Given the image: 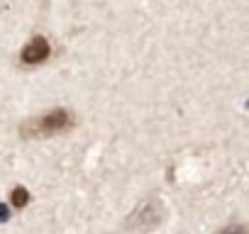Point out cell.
Wrapping results in <instances>:
<instances>
[{
	"instance_id": "obj_2",
	"label": "cell",
	"mask_w": 249,
	"mask_h": 234,
	"mask_svg": "<svg viewBox=\"0 0 249 234\" xmlns=\"http://www.w3.org/2000/svg\"><path fill=\"white\" fill-rule=\"evenodd\" d=\"M164 219V205L159 198H147L142 200L132 215L127 217V222H124V229L127 232H135V234H149L152 229H157Z\"/></svg>"
},
{
	"instance_id": "obj_5",
	"label": "cell",
	"mask_w": 249,
	"mask_h": 234,
	"mask_svg": "<svg viewBox=\"0 0 249 234\" xmlns=\"http://www.w3.org/2000/svg\"><path fill=\"white\" fill-rule=\"evenodd\" d=\"M217 234H249V224H244V222H232V224L222 227Z\"/></svg>"
},
{
	"instance_id": "obj_6",
	"label": "cell",
	"mask_w": 249,
	"mask_h": 234,
	"mask_svg": "<svg viewBox=\"0 0 249 234\" xmlns=\"http://www.w3.org/2000/svg\"><path fill=\"white\" fill-rule=\"evenodd\" d=\"M8 217H10V215H8V207H5V205H0V222H5Z\"/></svg>"
},
{
	"instance_id": "obj_4",
	"label": "cell",
	"mask_w": 249,
	"mask_h": 234,
	"mask_svg": "<svg viewBox=\"0 0 249 234\" xmlns=\"http://www.w3.org/2000/svg\"><path fill=\"white\" fill-rule=\"evenodd\" d=\"M10 202H13L18 210H22V207L30 202V193H27V188H22V185L13 188V193H10Z\"/></svg>"
},
{
	"instance_id": "obj_3",
	"label": "cell",
	"mask_w": 249,
	"mask_h": 234,
	"mask_svg": "<svg viewBox=\"0 0 249 234\" xmlns=\"http://www.w3.org/2000/svg\"><path fill=\"white\" fill-rule=\"evenodd\" d=\"M49 54H52L49 39H44V37H32V39L22 47L20 61H22L25 66H39V64H44V61L49 59Z\"/></svg>"
},
{
	"instance_id": "obj_1",
	"label": "cell",
	"mask_w": 249,
	"mask_h": 234,
	"mask_svg": "<svg viewBox=\"0 0 249 234\" xmlns=\"http://www.w3.org/2000/svg\"><path fill=\"white\" fill-rule=\"evenodd\" d=\"M76 125V117L64 110V107H56V110H49L39 117H30L20 125V132L22 137L27 139H37V137H56V134H64L69 130H73Z\"/></svg>"
}]
</instances>
